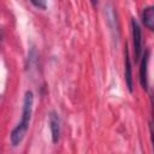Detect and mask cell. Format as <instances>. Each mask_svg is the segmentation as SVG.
I'll return each instance as SVG.
<instances>
[{
  "instance_id": "6da1fadb",
  "label": "cell",
  "mask_w": 154,
  "mask_h": 154,
  "mask_svg": "<svg viewBox=\"0 0 154 154\" xmlns=\"http://www.w3.org/2000/svg\"><path fill=\"white\" fill-rule=\"evenodd\" d=\"M32 106H34V94L31 90H26L23 99V108H22V117L20 122L13 128L10 135V141L13 147H17L20 144L23 138L26 135V131L29 129V123L32 114Z\"/></svg>"
},
{
  "instance_id": "7a4b0ae2",
  "label": "cell",
  "mask_w": 154,
  "mask_h": 154,
  "mask_svg": "<svg viewBox=\"0 0 154 154\" xmlns=\"http://www.w3.org/2000/svg\"><path fill=\"white\" fill-rule=\"evenodd\" d=\"M131 32H132L134 58H135V61H138L142 54V31L138 23L135 19H131Z\"/></svg>"
},
{
  "instance_id": "3957f363",
  "label": "cell",
  "mask_w": 154,
  "mask_h": 154,
  "mask_svg": "<svg viewBox=\"0 0 154 154\" xmlns=\"http://www.w3.org/2000/svg\"><path fill=\"white\" fill-rule=\"evenodd\" d=\"M49 129H51L52 141L53 143H57L60 138V119L54 111L49 113Z\"/></svg>"
},
{
  "instance_id": "277c9868",
  "label": "cell",
  "mask_w": 154,
  "mask_h": 154,
  "mask_svg": "<svg viewBox=\"0 0 154 154\" xmlns=\"http://www.w3.org/2000/svg\"><path fill=\"white\" fill-rule=\"evenodd\" d=\"M148 63H149V51H146V53L142 57L141 67H140V83L142 88L148 89Z\"/></svg>"
},
{
  "instance_id": "5b68a950",
  "label": "cell",
  "mask_w": 154,
  "mask_h": 154,
  "mask_svg": "<svg viewBox=\"0 0 154 154\" xmlns=\"http://www.w3.org/2000/svg\"><path fill=\"white\" fill-rule=\"evenodd\" d=\"M142 22H143L144 26H147L149 30L154 29V7L153 6H148V7L143 8Z\"/></svg>"
},
{
  "instance_id": "8992f818",
  "label": "cell",
  "mask_w": 154,
  "mask_h": 154,
  "mask_svg": "<svg viewBox=\"0 0 154 154\" xmlns=\"http://www.w3.org/2000/svg\"><path fill=\"white\" fill-rule=\"evenodd\" d=\"M131 60L129 57L128 47H125V82L130 93H132V73H131Z\"/></svg>"
},
{
  "instance_id": "52a82bcc",
  "label": "cell",
  "mask_w": 154,
  "mask_h": 154,
  "mask_svg": "<svg viewBox=\"0 0 154 154\" xmlns=\"http://www.w3.org/2000/svg\"><path fill=\"white\" fill-rule=\"evenodd\" d=\"M31 4L38 8H42V10L46 8V2H43V1H31Z\"/></svg>"
}]
</instances>
